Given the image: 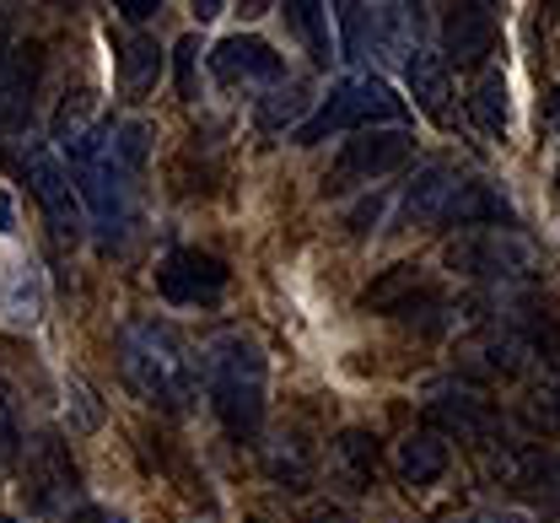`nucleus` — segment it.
I'll return each instance as SVG.
<instances>
[{
    "instance_id": "obj_1",
    "label": "nucleus",
    "mask_w": 560,
    "mask_h": 523,
    "mask_svg": "<svg viewBox=\"0 0 560 523\" xmlns=\"http://www.w3.org/2000/svg\"><path fill=\"white\" fill-rule=\"evenodd\" d=\"M200 373H206V394L221 416V427L232 438H259L265 427V394H270V362L265 346L248 329H221L210 335L200 351Z\"/></svg>"
},
{
    "instance_id": "obj_2",
    "label": "nucleus",
    "mask_w": 560,
    "mask_h": 523,
    "mask_svg": "<svg viewBox=\"0 0 560 523\" xmlns=\"http://www.w3.org/2000/svg\"><path fill=\"white\" fill-rule=\"evenodd\" d=\"M119 368L140 399L162 410H184L200 388V357L167 318H136L119 329Z\"/></svg>"
},
{
    "instance_id": "obj_3",
    "label": "nucleus",
    "mask_w": 560,
    "mask_h": 523,
    "mask_svg": "<svg viewBox=\"0 0 560 523\" xmlns=\"http://www.w3.org/2000/svg\"><path fill=\"white\" fill-rule=\"evenodd\" d=\"M388 119H399V97L388 92V81H377V75H350L340 86H329V97L291 130V141H296V147H318V141H329V136L377 130V125H388Z\"/></svg>"
},
{
    "instance_id": "obj_4",
    "label": "nucleus",
    "mask_w": 560,
    "mask_h": 523,
    "mask_svg": "<svg viewBox=\"0 0 560 523\" xmlns=\"http://www.w3.org/2000/svg\"><path fill=\"white\" fill-rule=\"evenodd\" d=\"M416 151V136L405 125H377V130H355L335 167H329V195H346V189H361V184H377L388 173H399Z\"/></svg>"
},
{
    "instance_id": "obj_5",
    "label": "nucleus",
    "mask_w": 560,
    "mask_h": 523,
    "mask_svg": "<svg viewBox=\"0 0 560 523\" xmlns=\"http://www.w3.org/2000/svg\"><path fill=\"white\" fill-rule=\"evenodd\" d=\"M425 416H431L442 432L464 438V443H490L495 427H501L495 405H490L475 383H458V377H436V383L425 388Z\"/></svg>"
},
{
    "instance_id": "obj_6",
    "label": "nucleus",
    "mask_w": 560,
    "mask_h": 523,
    "mask_svg": "<svg viewBox=\"0 0 560 523\" xmlns=\"http://www.w3.org/2000/svg\"><path fill=\"white\" fill-rule=\"evenodd\" d=\"M447 259L464 276H528L534 270V248L512 226H475L469 237L447 248Z\"/></svg>"
},
{
    "instance_id": "obj_7",
    "label": "nucleus",
    "mask_w": 560,
    "mask_h": 523,
    "mask_svg": "<svg viewBox=\"0 0 560 523\" xmlns=\"http://www.w3.org/2000/svg\"><path fill=\"white\" fill-rule=\"evenodd\" d=\"M156 292L178 307H206L226 292V265L206 248H173L156 265Z\"/></svg>"
},
{
    "instance_id": "obj_8",
    "label": "nucleus",
    "mask_w": 560,
    "mask_h": 523,
    "mask_svg": "<svg viewBox=\"0 0 560 523\" xmlns=\"http://www.w3.org/2000/svg\"><path fill=\"white\" fill-rule=\"evenodd\" d=\"M22 497L38 519H55L75 497V469H70V453L55 432H44L33 453H27V480H22Z\"/></svg>"
},
{
    "instance_id": "obj_9",
    "label": "nucleus",
    "mask_w": 560,
    "mask_h": 523,
    "mask_svg": "<svg viewBox=\"0 0 560 523\" xmlns=\"http://www.w3.org/2000/svg\"><path fill=\"white\" fill-rule=\"evenodd\" d=\"M27 184H33V195H38V206L49 211V222L60 237H81V195H75V184H70V167L55 156V151H33L27 156Z\"/></svg>"
},
{
    "instance_id": "obj_10",
    "label": "nucleus",
    "mask_w": 560,
    "mask_h": 523,
    "mask_svg": "<svg viewBox=\"0 0 560 523\" xmlns=\"http://www.w3.org/2000/svg\"><path fill=\"white\" fill-rule=\"evenodd\" d=\"M210 71L226 86H254V81H280L285 75V60L276 55V44L254 38V33H232L210 49Z\"/></svg>"
},
{
    "instance_id": "obj_11",
    "label": "nucleus",
    "mask_w": 560,
    "mask_h": 523,
    "mask_svg": "<svg viewBox=\"0 0 560 523\" xmlns=\"http://www.w3.org/2000/svg\"><path fill=\"white\" fill-rule=\"evenodd\" d=\"M490 44H495V16H490V5L464 0V5H447V11H442V55H447L453 66H480L490 55Z\"/></svg>"
},
{
    "instance_id": "obj_12",
    "label": "nucleus",
    "mask_w": 560,
    "mask_h": 523,
    "mask_svg": "<svg viewBox=\"0 0 560 523\" xmlns=\"http://www.w3.org/2000/svg\"><path fill=\"white\" fill-rule=\"evenodd\" d=\"M458 167L453 162H425L416 167V178H410V189H405V222L410 226H431V222H447V206H453V195H458Z\"/></svg>"
},
{
    "instance_id": "obj_13",
    "label": "nucleus",
    "mask_w": 560,
    "mask_h": 523,
    "mask_svg": "<svg viewBox=\"0 0 560 523\" xmlns=\"http://www.w3.org/2000/svg\"><path fill=\"white\" fill-rule=\"evenodd\" d=\"M0 318H5L11 329H38V324H44V276H38L27 259L5 265V281H0Z\"/></svg>"
},
{
    "instance_id": "obj_14",
    "label": "nucleus",
    "mask_w": 560,
    "mask_h": 523,
    "mask_svg": "<svg viewBox=\"0 0 560 523\" xmlns=\"http://www.w3.org/2000/svg\"><path fill=\"white\" fill-rule=\"evenodd\" d=\"M405 81H410V97H416L431 119H447L453 81H447V60H442V55H431V49L410 44V55H405Z\"/></svg>"
},
{
    "instance_id": "obj_15",
    "label": "nucleus",
    "mask_w": 560,
    "mask_h": 523,
    "mask_svg": "<svg viewBox=\"0 0 560 523\" xmlns=\"http://www.w3.org/2000/svg\"><path fill=\"white\" fill-rule=\"evenodd\" d=\"M394 464H399V480L420 491V486H436L447 475L453 453H447V438H436V432H410L394 453Z\"/></svg>"
},
{
    "instance_id": "obj_16",
    "label": "nucleus",
    "mask_w": 560,
    "mask_h": 523,
    "mask_svg": "<svg viewBox=\"0 0 560 523\" xmlns=\"http://www.w3.org/2000/svg\"><path fill=\"white\" fill-rule=\"evenodd\" d=\"M447 222L501 226V222H512V206H506V195L490 189L486 178H469V184H458V195H453V206H447Z\"/></svg>"
},
{
    "instance_id": "obj_17",
    "label": "nucleus",
    "mask_w": 560,
    "mask_h": 523,
    "mask_svg": "<svg viewBox=\"0 0 560 523\" xmlns=\"http://www.w3.org/2000/svg\"><path fill=\"white\" fill-rule=\"evenodd\" d=\"M335 475L346 480V491H366L377 480V438L350 427L335 438Z\"/></svg>"
},
{
    "instance_id": "obj_18",
    "label": "nucleus",
    "mask_w": 560,
    "mask_h": 523,
    "mask_svg": "<svg viewBox=\"0 0 560 523\" xmlns=\"http://www.w3.org/2000/svg\"><path fill=\"white\" fill-rule=\"evenodd\" d=\"M425 292V276H420V265H394V270H383L366 292H361V307H372V313H405L410 302Z\"/></svg>"
},
{
    "instance_id": "obj_19",
    "label": "nucleus",
    "mask_w": 560,
    "mask_h": 523,
    "mask_svg": "<svg viewBox=\"0 0 560 523\" xmlns=\"http://www.w3.org/2000/svg\"><path fill=\"white\" fill-rule=\"evenodd\" d=\"M265 469L276 475L280 486L302 491V486L313 480V449H307V438H302V432H280L276 443L265 449Z\"/></svg>"
},
{
    "instance_id": "obj_20",
    "label": "nucleus",
    "mask_w": 560,
    "mask_h": 523,
    "mask_svg": "<svg viewBox=\"0 0 560 523\" xmlns=\"http://www.w3.org/2000/svg\"><path fill=\"white\" fill-rule=\"evenodd\" d=\"M475 125L486 130L490 141H506V125H512V92H506V75L486 71L475 86Z\"/></svg>"
},
{
    "instance_id": "obj_21",
    "label": "nucleus",
    "mask_w": 560,
    "mask_h": 523,
    "mask_svg": "<svg viewBox=\"0 0 560 523\" xmlns=\"http://www.w3.org/2000/svg\"><path fill=\"white\" fill-rule=\"evenodd\" d=\"M119 75H125V86L145 92V86L162 75V44H156V38H145V33H136V38L119 49Z\"/></svg>"
},
{
    "instance_id": "obj_22",
    "label": "nucleus",
    "mask_w": 560,
    "mask_h": 523,
    "mask_svg": "<svg viewBox=\"0 0 560 523\" xmlns=\"http://www.w3.org/2000/svg\"><path fill=\"white\" fill-rule=\"evenodd\" d=\"M285 16H291V27L307 38V49H313V60L318 66H329V11L318 5V0H296V5H285Z\"/></svg>"
},
{
    "instance_id": "obj_23",
    "label": "nucleus",
    "mask_w": 560,
    "mask_h": 523,
    "mask_svg": "<svg viewBox=\"0 0 560 523\" xmlns=\"http://www.w3.org/2000/svg\"><path fill=\"white\" fill-rule=\"evenodd\" d=\"M16 453H22V421H16V405H11V394L0 388V469H5Z\"/></svg>"
},
{
    "instance_id": "obj_24",
    "label": "nucleus",
    "mask_w": 560,
    "mask_h": 523,
    "mask_svg": "<svg viewBox=\"0 0 560 523\" xmlns=\"http://www.w3.org/2000/svg\"><path fill=\"white\" fill-rule=\"evenodd\" d=\"M66 399L75 405V432H92L103 421V410H97V399H92V388L81 377H66Z\"/></svg>"
},
{
    "instance_id": "obj_25",
    "label": "nucleus",
    "mask_w": 560,
    "mask_h": 523,
    "mask_svg": "<svg viewBox=\"0 0 560 523\" xmlns=\"http://www.w3.org/2000/svg\"><path fill=\"white\" fill-rule=\"evenodd\" d=\"M296 108H302V92H296V86H285V92H276V103H270L259 119H265L270 130H280V125H291V119H296Z\"/></svg>"
},
{
    "instance_id": "obj_26",
    "label": "nucleus",
    "mask_w": 560,
    "mask_h": 523,
    "mask_svg": "<svg viewBox=\"0 0 560 523\" xmlns=\"http://www.w3.org/2000/svg\"><path fill=\"white\" fill-rule=\"evenodd\" d=\"M195 55H200V38H184L178 44V92L195 97Z\"/></svg>"
},
{
    "instance_id": "obj_27",
    "label": "nucleus",
    "mask_w": 560,
    "mask_h": 523,
    "mask_svg": "<svg viewBox=\"0 0 560 523\" xmlns=\"http://www.w3.org/2000/svg\"><path fill=\"white\" fill-rule=\"evenodd\" d=\"M114 11H119L125 22H151V11H156V0H119Z\"/></svg>"
},
{
    "instance_id": "obj_28",
    "label": "nucleus",
    "mask_w": 560,
    "mask_h": 523,
    "mask_svg": "<svg viewBox=\"0 0 560 523\" xmlns=\"http://www.w3.org/2000/svg\"><path fill=\"white\" fill-rule=\"evenodd\" d=\"M0 232H11V200L0 195Z\"/></svg>"
},
{
    "instance_id": "obj_29",
    "label": "nucleus",
    "mask_w": 560,
    "mask_h": 523,
    "mask_svg": "<svg viewBox=\"0 0 560 523\" xmlns=\"http://www.w3.org/2000/svg\"><path fill=\"white\" fill-rule=\"evenodd\" d=\"M550 119H560V92H556V108H550Z\"/></svg>"
},
{
    "instance_id": "obj_30",
    "label": "nucleus",
    "mask_w": 560,
    "mask_h": 523,
    "mask_svg": "<svg viewBox=\"0 0 560 523\" xmlns=\"http://www.w3.org/2000/svg\"><path fill=\"white\" fill-rule=\"evenodd\" d=\"M0 523H16V519H5V513H0Z\"/></svg>"
},
{
    "instance_id": "obj_31",
    "label": "nucleus",
    "mask_w": 560,
    "mask_h": 523,
    "mask_svg": "<svg viewBox=\"0 0 560 523\" xmlns=\"http://www.w3.org/2000/svg\"><path fill=\"white\" fill-rule=\"evenodd\" d=\"M103 523H125V519H103Z\"/></svg>"
}]
</instances>
